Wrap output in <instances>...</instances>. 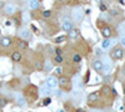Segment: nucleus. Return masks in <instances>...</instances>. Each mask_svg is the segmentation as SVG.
<instances>
[{
    "mask_svg": "<svg viewBox=\"0 0 125 112\" xmlns=\"http://www.w3.org/2000/svg\"><path fill=\"white\" fill-rule=\"evenodd\" d=\"M11 43L13 41L9 36H3L0 39V46H3V47H10L11 46Z\"/></svg>",
    "mask_w": 125,
    "mask_h": 112,
    "instance_id": "6e6552de",
    "label": "nucleus"
},
{
    "mask_svg": "<svg viewBox=\"0 0 125 112\" xmlns=\"http://www.w3.org/2000/svg\"><path fill=\"white\" fill-rule=\"evenodd\" d=\"M43 16H44L45 19L50 17V16H51V11H50V10H45V11H44V14H43Z\"/></svg>",
    "mask_w": 125,
    "mask_h": 112,
    "instance_id": "393cba45",
    "label": "nucleus"
},
{
    "mask_svg": "<svg viewBox=\"0 0 125 112\" xmlns=\"http://www.w3.org/2000/svg\"><path fill=\"white\" fill-rule=\"evenodd\" d=\"M59 112H64V110H60V111H59Z\"/></svg>",
    "mask_w": 125,
    "mask_h": 112,
    "instance_id": "f704fd0d",
    "label": "nucleus"
},
{
    "mask_svg": "<svg viewBox=\"0 0 125 112\" xmlns=\"http://www.w3.org/2000/svg\"><path fill=\"white\" fill-rule=\"evenodd\" d=\"M68 33H69V37L70 39H76L78 35H79V31H78L76 29H71L70 31H68Z\"/></svg>",
    "mask_w": 125,
    "mask_h": 112,
    "instance_id": "f3484780",
    "label": "nucleus"
},
{
    "mask_svg": "<svg viewBox=\"0 0 125 112\" xmlns=\"http://www.w3.org/2000/svg\"><path fill=\"white\" fill-rule=\"evenodd\" d=\"M111 45H113V41H111V40L110 39H105V40H104V41L101 43V49L103 50H105V51H106V50H109L110 47H111Z\"/></svg>",
    "mask_w": 125,
    "mask_h": 112,
    "instance_id": "9b49d317",
    "label": "nucleus"
},
{
    "mask_svg": "<svg viewBox=\"0 0 125 112\" xmlns=\"http://www.w3.org/2000/svg\"><path fill=\"white\" fill-rule=\"evenodd\" d=\"M16 102H18V105L20 106V107H26V101H25V97L23 96V95H18L16 96Z\"/></svg>",
    "mask_w": 125,
    "mask_h": 112,
    "instance_id": "f8f14e48",
    "label": "nucleus"
},
{
    "mask_svg": "<svg viewBox=\"0 0 125 112\" xmlns=\"http://www.w3.org/2000/svg\"><path fill=\"white\" fill-rule=\"evenodd\" d=\"M73 19H74V21L80 24L83 20H84V10L83 8L78 6V8H74L73 9Z\"/></svg>",
    "mask_w": 125,
    "mask_h": 112,
    "instance_id": "f257e3e1",
    "label": "nucleus"
},
{
    "mask_svg": "<svg viewBox=\"0 0 125 112\" xmlns=\"http://www.w3.org/2000/svg\"><path fill=\"white\" fill-rule=\"evenodd\" d=\"M123 56H124V51H123V49H120V47L115 49V50L113 51V57H114V59L119 60V59H121Z\"/></svg>",
    "mask_w": 125,
    "mask_h": 112,
    "instance_id": "9d476101",
    "label": "nucleus"
},
{
    "mask_svg": "<svg viewBox=\"0 0 125 112\" xmlns=\"http://www.w3.org/2000/svg\"><path fill=\"white\" fill-rule=\"evenodd\" d=\"M50 103H51V98H50V97H45L44 101H43V105H44V106H48V105H50Z\"/></svg>",
    "mask_w": 125,
    "mask_h": 112,
    "instance_id": "5701e85b",
    "label": "nucleus"
},
{
    "mask_svg": "<svg viewBox=\"0 0 125 112\" xmlns=\"http://www.w3.org/2000/svg\"><path fill=\"white\" fill-rule=\"evenodd\" d=\"M56 54H58V55H61V51H60V49H58V50H56Z\"/></svg>",
    "mask_w": 125,
    "mask_h": 112,
    "instance_id": "72a5a7b5",
    "label": "nucleus"
},
{
    "mask_svg": "<svg viewBox=\"0 0 125 112\" xmlns=\"http://www.w3.org/2000/svg\"><path fill=\"white\" fill-rule=\"evenodd\" d=\"M51 92H53V88H50L49 86H46V84H44V85L40 86V96L48 97V96L51 95Z\"/></svg>",
    "mask_w": 125,
    "mask_h": 112,
    "instance_id": "39448f33",
    "label": "nucleus"
},
{
    "mask_svg": "<svg viewBox=\"0 0 125 112\" xmlns=\"http://www.w3.org/2000/svg\"><path fill=\"white\" fill-rule=\"evenodd\" d=\"M28 5H29V9H30V10H38L39 6H40V4H39L38 0H29Z\"/></svg>",
    "mask_w": 125,
    "mask_h": 112,
    "instance_id": "ddd939ff",
    "label": "nucleus"
},
{
    "mask_svg": "<svg viewBox=\"0 0 125 112\" xmlns=\"http://www.w3.org/2000/svg\"><path fill=\"white\" fill-rule=\"evenodd\" d=\"M96 1H98V0H96Z\"/></svg>",
    "mask_w": 125,
    "mask_h": 112,
    "instance_id": "58836bf2",
    "label": "nucleus"
},
{
    "mask_svg": "<svg viewBox=\"0 0 125 112\" xmlns=\"http://www.w3.org/2000/svg\"><path fill=\"white\" fill-rule=\"evenodd\" d=\"M56 74H59V75H61V74H62V70H61V67H58V69H56Z\"/></svg>",
    "mask_w": 125,
    "mask_h": 112,
    "instance_id": "7c9ffc66",
    "label": "nucleus"
},
{
    "mask_svg": "<svg viewBox=\"0 0 125 112\" xmlns=\"http://www.w3.org/2000/svg\"><path fill=\"white\" fill-rule=\"evenodd\" d=\"M101 62H103V72L109 74L110 71L113 70V62H111V60L108 59V57H104L101 60Z\"/></svg>",
    "mask_w": 125,
    "mask_h": 112,
    "instance_id": "f03ea898",
    "label": "nucleus"
},
{
    "mask_svg": "<svg viewBox=\"0 0 125 112\" xmlns=\"http://www.w3.org/2000/svg\"><path fill=\"white\" fill-rule=\"evenodd\" d=\"M19 46L21 47V49H25V47H26V44H25L24 41H20V43H19Z\"/></svg>",
    "mask_w": 125,
    "mask_h": 112,
    "instance_id": "c85d7f7f",
    "label": "nucleus"
},
{
    "mask_svg": "<svg viewBox=\"0 0 125 112\" xmlns=\"http://www.w3.org/2000/svg\"><path fill=\"white\" fill-rule=\"evenodd\" d=\"M11 59H13V61L18 62V61H20V60H21V54H20V52H18V51H15V52H13V55H11Z\"/></svg>",
    "mask_w": 125,
    "mask_h": 112,
    "instance_id": "a211bd4d",
    "label": "nucleus"
},
{
    "mask_svg": "<svg viewBox=\"0 0 125 112\" xmlns=\"http://www.w3.org/2000/svg\"><path fill=\"white\" fill-rule=\"evenodd\" d=\"M4 11H5L8 15H13V14L16 11V6H15L14 4H10V3H8V4L4 6Z\"/></svg>",
    "mask_w": 125,
    "mask_h": 112,
    "instance_id": "0eeeda50",
    "label": "nucleus"
},
{
    "mask_svg": "<svg viewBox=\"0 0 125 112\" xmlns=\"http://www.w3.org/2000/svg\"><path fill=\"white\" fill-rule=\"evenodd\" d=\"M73 61H74V62H80V61H81V56L79 54H75L74 56H73Z\"/></svg>",
    "mask_w": 125,
    "mask_h": 112,
    "instance_id": "4be33fe9",
    "label": "nucleus"
},
{
    "mask_svg": "<svg viewBox=\"0 0 125 112\" xmlns=\"http://www.w3.org/2000/svg\"><path fill=\"white\" fill-rule=\"evenodd\" d=\"M58 82H59L60 86H66V85L69 84V80H68L66 77L62 76V77H60V80H58Z\"/></svg>",
    "mask_w": 125,
    "mask_h": 112,
    "instance_id": "6ab92c4d",
    "label": "nucleus"
},
{
    "mask_svg": "<svg viewBox=\"0 0 125 112\" xmlns=\"http://www.w3.org/2000/svg\"><path fill=\"white\" fill-rule=\"evenodd\" d=\"M58 1H62V0H58Z\"/></svg>",
    "mask_w": 125,
    "mask_h": 112,
    "instance_id": "4c0bfd02",
    "label": "nucleus"
},
{
    "mask_svg": "<svg viewBox=\"0 0 125 112\" xmlns=\"http://www.w3.org/2000/svg\"><path fill=\"white\" fill-rule=\"evenodd\" d=\"M120 44H121L123 47H125V35H123V36L120 37Z\"/></svg>",
    "mask_w": 125,
    "mask_h": 112,
    "instance_id": "cd10ccee",
    "label": "nucleus"
},
{
    "mask_svg": "<svg viewBox=\"0 0 125 112\" xmlns=\"http://www.w3.org/2000/svg\"><path fill=\"white\" fill-rule=\"evenodd\" d=\"M76 112H85V110H83V108H78Z\"/></svg>",
    "mask_w": 125,
    "mask_h": 112,
    "instance_id": "2f4dec72",
    "label": "nucleus"
},
{
    "mask_svg": "<svg viewBox=\"0 0 125 112\" xmlns=\"http://www.w3.org/2000/svg\"><path fill=\"white\" fill-rule=\"evenodd\" d=\"M55 95H58V96H60V95H61V92H60V91H55Z\"/></svg>",
    "mask_w": 125,
    "mask_h": 112,
    "instance_id": "473e14b6",
    "label": "nucleus"
},
{
    "mask_svg": "<svg viewBox=\"0 0 125 112\" xmlns=\"http://www.w3.org/2000/svg\"><path fill=\"white\" fill-rule=\"evenodd\" d=\"M101 34H103V36L105 37V39H109L111 36V29L109 26H104L101 29Z\"/></svg>",
    "mask_w": 125,
    "mask_h": 112,
    "instance_id": "4468645a",
    "label": "nucleus"
},
{
    "mask_svg": "<svg viewBox=\"0 0 125 112\" xmlns=\"http://www.w3.org/2000/svg\"><path fill=\"white\" fill-rule=\"evenodd\" d=\"M65 40H66V36H65V35H60L59 37L55 39V43H58V44H59V43H64Z\"/></svg>",
    "mask_w": 125,
    "mask_h": 112,
    "instance_id": "412c9836",
    "label": "nucleus"
},
{
    "mask_svg": "<svg viewBox=\"0 0 125 112\" xmlns=\"http://www.w3.org/2000/svg\"><path fill=\"white\" fill-rule=\"evenodd\" d=\"M91 112H99V111H95V110H94V111H91Z\"/></svg>",
    "mask_w": 125,
    "mask_h": 112,
    "instance_id": "c9c22d12",
    "label": "nucleus"
},
{
    "mask_svg": "<svg viewBox=\"0 0 125 112\" xmlns=\"http://www.w3.org/2000/svg\"><path fill=\"white\" fill-rule=\"evenodd\" d=\"M6 103H8V101L5 100V98H0V107H4V106H6Z\"/></svg>",
    "mask_w": 125,
    "mask_h": 112,
    "instance_id": "a878e982",
    "label": "nucleus"
},
{
    "mask_svg": "<svg viewBox=\"0 0 125 112\" xmlns=\"http://www.w3.org/2000/svg\"><path fill=\"white\" fill-rule=\"evenodd\" d=\"M18 36H19L20 39H23V40H29V39L31 37V33H30L29 29L21 27V29L18 30Z\"/></svg>",
    "mask_w": 125,
    "mask_h": 112,
    "instance_id": "7ed1b4c3",
    "label": "nucleus"
},
{
    "mask_svg": "<svg viewBox=\"0 0 125 112\" xmlns=\"http://www.w3.org/2000/svg\"><path fill=\"white\" fill-rule=\"evenodd\" d=\"M62 30H65V31H70L71 29H74L73 27V23L70 21V19L69 17H64L62 19Z\"/></svg>",
    "mask_w": 125,
    "mask_h": 112,
    "instance_id": "423d86ee",
    "label": "nucleus"
},
{
    "mask_svg": "<svg viewBox=\"0 0 125 112\" xmlns=\"http://www.w3.org/2000/svg\"><path fill=\"white\" fill-rule=\"evenodd\" d=\"M10 1H15V0H10Z\"/></svg>",
    "mask_w": 125,
    "mask_h": 112,
    "instance_id": "e433bc0d",
    "label": "nucleus"
},
{
    "mask_svg": "<svg viewBox=\"0 0 125 112\" xmlns=\"http://www.w3.org/2000/svg\"><path fill=\"white\" fill-rule=\"evenodd\" d=\"M99 9L101 10V11H105V10H106V6H105V5H104V4H100V6H99Z\"/></svg>",
    "mask_w": 125,
    "mask_h": 112,
    "instance_id": "c756f323",
    "label": "nucleus"
},
{
    "mask_svg": "<svg viewBox=\"0 0 125 112\" xmlns=\"http://www.w3.org/2000/svg\"><path fill=\"white\" fill-rule=\"evenodd\" d=\"M99 96H100V92H99V91H95V92H91V94L88 96V101H89V103L96 102V101L99 100Z\"/></svg>",
    "mask_w": 125,
    "mask_h": 112,
    "instance_id": "1a4fd4ad",
    "label": "nucleus"
},
{
    "mask_svg": "<svg viewBox=\"0 0 125 112\" xmlns=\"http://www.w3.org/2000/svg\"><path fill=\"white\" fill-rule=\"evenodd\" d=\"M53 69V66H51V62L50 61H46V64H45V71H49Z\"/></svg>",
    "mask_w": 125,
    "mask_h": 112,
    "instance_id": "b1692460",
    "label": "nucleus"
},
{
    "mask_svg": "<svg viewBox=\"0 0 125 112\" xmlns=\"http://www.w3.org/2000/svg\"><path fill=\"white\" fill-rule=\"evenodd\" d=\"M73 84H74L75 88H80L81 87V80H80V76H75L74 78H73Z\"/></svg>",
    "mask_w": 125,
    "mask_h": 112,
    "instance_id": "dca6fc26",
    "label": "nucleus"
},
{
    "mask_svg": "<svg viewBox=\"0 0 125 112\" xmlns=\"http://www.w3.org/2000/svg\"><path fill=\"white\" fill-rule=\"evenodd\" d=\"M119 33L120 34H123V35H125V21H123L120 25H119Z\"/></svg>",
    "mask_w": 125,
    "mask_h": 112,
    "instance_id": "aec40b11",
    "label": "nucleus"
},
{
    "mask_svg": "<svg viewBox=\"0 0 125 112\" xmlns=\"http://www.w3.org/2000/svg\"><path fill=\"white\" fill-rule=\"evenodd\" d=\"M93 66H94V69H95V71H98V72H103V62H101V60L94 61Z\"/></svg>",
    "mask_w": 125,
    "mask_h": 112,
    "instance_id": "2eb2a0df",
    "label": "nucleus"
},
{
    "mask_svg": "<svg viewBox=\"0 0 125 112\" xmlns=\"http://www.w3.org/2000/svg\"><path fill=\"white\" fill-rule=\"evenodd\" d=\"M55 61H56V62H59V64H61L62 62V56L61 55H56L55 56Z\"/></svg>",
    "mask_w": 125,
    "mask_h": 112,
    "instance_id": "bb28decb",
    "label": "nucleus"
},
{
    "mask_svg": "<svg viewBox=\"0 0 125 112\" xmlns=\"http://www.w3.org/2000/svg\"><path fill=\"white\" fill-rule=\"evenodd\" d=\"M45 84H46V86H49L50 88H53V90H55V88L59 86L58 78H56V77H54V76H50V77H48Z\"/></svg>",
    "mask_w": 125,
    "mask_h": 112,
    "instance_id": "20e7f679",
    "label": "nucleus"
}]
</instances>
